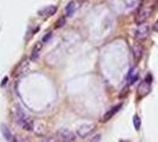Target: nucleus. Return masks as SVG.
Here are the masks:
<instances>
[{
    "label": "nucleus",
    "mask_w": 158,
    "mask_h": 142,
    "mask_svg": "<svg viewBox=\"0 0 158 142\" xmlns=\"http://www.w3.org/2000/svg\"><path fill=\"white\" fill-rule=\"evenodd\" d=\"M157 5V1L156 0H146V1H144L140 7L138 8L137 11V14H136V18H135V21L136 24L139 26V25H143L149 18L150 16L152 14L154 7Z\"/></svg>",
    "instance_id": "f257e3e1"
},
{
    "label": "nucleus",
    "mask_w": 158,
    "mask_h": 142,
    "mask_svg": "<svg viewBox=\"0 0 158 142\" xmlns=\"http://www.w3.org/2000/svg\"><path fill=\"white\" fill-rule=\"evenodd\" d=\"M12 112H13V115H14V119H15L17 123H18L21 128H24L25 130H33V129H34V128H33V126H34V124H33V121L29 119V116L25 112V110H24L21 107L15 105V107L13 108Z\"/></svg>",
    "instance_id": "f03ea898"
},
{
    "label": "nucleus",
    "mask_w": 158,
    "mask_h": 142,
    "mask_svg": "<svg viewBox=\"0 0 158 142\" xmlns=\"http://www.w3.org/2000/svg\"><path fill=\"white\" fill-rule=\"evenodd\" d=\"M57 138L61 142H73L76 140V134L66 128H61L57 131Z\"/></svg>",
    "instance_id": "7ed1b4c3"
},
{
    "label": "nucleus",
    "mask_w": 158,
    "mask_h": 142,
    "mask_svg": "<svg viewBox=\"0 0 158 142\" xmlns=\"http://www.w3.org/2000/svg\"><path fill=\"white\" fill-rule=\"evenodd\" d=\"M0 131H1L4 138L7 141V142H17L18 141V137H15V135L10 130V128L5 124H1L0 126Z\"/></svg>",
    "instance_id": "20e7f679"
},
{
    "label": "nucleus",
    "mask_w": 158,
    "mask_h": 142,
    "mask_svg": "<svg viewBox=\"0 0 158 142\" xmlns=\"http://www.w3.org/2000/svg\"><path fill=\"white\" fill-rule=\"evenodd\" d=\"M94 129V124H81L78 129H77V136L84 138L86 137L88 134H91V131Z\"/></svg>",
    "instance_id": "39448f33"
},
{
    "label": "nucleus",
    "mask_w": 158,
    "mask_h": 142,
    "mask_svg": "<svg viewBox=\"0 0 158 142\" xmlns=\"http://www.w3.org/2000/svg\"><path fill=\"white\" fill-rule=\"evenodd\" d=\"M149 26L146 24H143V25H139L138 28L136 30V39L138 40H143L145 39L147 36H149Z\"/></svg>",
    "instance_id": "423d86ee"
},
{
    "label": "nucleus",
    "mask_w": 158,
    "mask_h": 142,
    "mask_svg": "<svg viewBox=\"0 0 158 142\" xmlns=\"http://www.w3.org/2000/svg\"><path fill=\"white\" fill-rule=\"evenodd\" d=\"M150 83L144 81L139 84V87H138V91H137V97L138 98H142V97H145L149 93H150Z\"/></svg>",
    "instance_id": "0eeeda50"
},
{
    "label": "nucleus",
    "mask_w": 158,
    "mask_h": 142,
    "mask_svg": "<svg viewBox=\"0 0 158 142\" xmlns=\"http://www.w3.org/2000/svg\"><path fill=\"white\" fill-rule=\"evenodd\" d=\"M121 105H123V104H121V103H119V104L114 105L113 108H111L109 111H106V112H105V115L103 116V122H107L109 120H111V119H112V117L116 115V114H117V112L120 110Z\"/></svg>",
    "instance_id": "6e6552de"
},
{
    "label": "nucleus",
    "mask_w": 158,
    "mask_h": 142,
    "mask_svg": "<svg viewBox=\"0 0 158 142\" xmlns=\"http://www.w3.org/2000/svg\"><path fill=\"white\" fill-rule=\"evenodd\" d=\"M27 69H28V61H27V59H24V61H21V62L17 65V68L14 69L13 75H14V76L24 75V73L27 71Z\"/></svg>",
    "instance_id": "1a4fd4ad"
},
{
    "label": "nucleus",
    "mask_w": 158,
    "mask_h": 142,
    "mask_svg": "<svg viewBox=\"0 0 158 142\" xmlns=\"http://www.w3.org/2000/svg\"><path fill=\"white\" fill-rule=\"evenodd\" d=\"M55 12H57V7L53 6V5H50V6H46L41 10H39L38 14L40 17H50V16H53Z\"/></svg>",
    "instance_id": "9d476101"
},
{
    "label": "nucleus",
    "mask_w": 158,
    "mask_h": 142,
    "mask_svg": "<svg viewBox=\"0 0 158 142\" xmlns=\"http://www.w3.org/2000/svg\"><path fill=\"white\" fill-rule=\"evenodd\" d=\"M41 47H43V44L41 43H37L33 46L32 52H31V61H32V62H34V61L38 59V57H39V54L41 52Z\"/></svg>",
    "instance_id": "9b49d317"
},
{
    "label": "nucleus",
    "mask_w": 158,
    "mask_h": 142,
    "mask_svg": "<svg viewBox=\"0 0 158 142\" xmlns=\"http://www.w3.org/2000/svg\"><path fill=\"white\" fill-rule=\"evenodd\" d=\"M138 75H139V70H138V68H132L130 71H129V73H128V81H129V83L130 84H133L137 79H138Z\"/></svg>",
    "instance_id": "f8f14e48"
},
{
    "label": "nucleus",
    "mask_w": 158,
    "mask_h": 142,
    "mask_svg": "<svg viewBox=\"0 0 158 142\" xmlns=\"http://www.w3.org/2000/svg\"><path fill=\"white\" fill-rule=\"evenodd\" d=\"M76 10H77V3H76V1H71V3H69V4H67V6L65 7V16H66V17H71V16H73V14H74V12H76Z\"/></svg>",
    "instance_id": "ddd939ff"
},
{
    "label": "nucleus",
    "mask_w": 158,
    "mask_h": 142,
    "mask_svg": "<svg viewBox=\"0 0 158 142\" xmlns=\"http://www.w3.org/2000/svg\"><path fill=\"white\" fill-rule=\"evenodd\" d=\"M133 54H135V59L139 61L143 56V46L140 44H136L133 46Z\"/></svg>",
    "instance_id": "4468645a"
},
{
    "label": "nucleus",
    "mask_w": 158,
    "mask_h": 142,
    "mask_svg": "<svg viewBox=\"0 0 158 142\" xmlns=\"http://www.w3.org/2000/svg\"><path fill=\"white\" fill-rule=\"evenodd\" d=\"M133 126H135V129L136 130H139L140 127H142V120L138 115H135L133 116Z\"/></svg>",
    "instance_id": "2eb2a0df"
},
{
    "label": "nucleus",
    "mask_w": 158,
    "mask_h": 142,
    "mask_svg": "<svg viewBox=\"0 0 158 142\" xmlns=\"http://www.w3.org/2000/svg\"><path fill=\"white\" fill-rule=\"evenodd\" d=\"M65 25V17H62V18H60L57 23H55V27L57 28H59V27H62Z\"/></svg>",
    "instance_id": "dca6fc26"
},
{
    "label": "nucleus",
    "mask_w": 158,
    "mask_h": 142,
    "mask_svg": "<svg viewBox=\"0 0 158 142\" xmlns=\"http://www.w3.org/2000/svg\"><path fill=\"white\" fill-rule=\"evenodd\" d=\"M59 140L57 137H45L41 140V142H58Z\"/></svg>",
    "instance_id": "f3484780"
},
{
    "label": "nucleus",
    "mask_w": 158,
    "mask_h": 142,
    "mask_svg": "<svg viewBox=\"0 0 158 142\" xmlns=\"http://www.w3.org/2000/svg\"><path fill=\"white\" fill-rule=\"evenodd\" d=\"M100 137H102V135H100V134H97L96 136L92 137V140H91L90 142H99V141H100Z\"/></svg>",
    "instance_id": "a211bd4d"
},
{
    "label": "nucleus",
    "mask_w": 158,
    "mask_h": 142,
    "mask_svg": "<svg viewBox=\"0 0 158 142\" xmlns=\"http://www.w3.org/2000/svg\"><path fill=\"white\" fill-rule=\"evenodd\" d=\"M52 36H53V33H52V32H48V33H47V36H45V37H44L43 43H46V42H47L50 38H52Z\"/></svg>",
    "instance_id": "6ab92c4d"
},
{
    "label": "nucleus",
    "mask_w": 158,
    "mask_h": 142,
    "mask_svg": "<svg viewBox=\"0 0 158 142\" xmlns=\"http://www.w3.org/2000/svg\"><path fill=\"white\" fill-rule=\"evenodd\" d=\"M153 31H156V32H158V20L154 23V25H153Z\"/></svg>",
    "instance_id": "aec40b11"
}]
</instances>
